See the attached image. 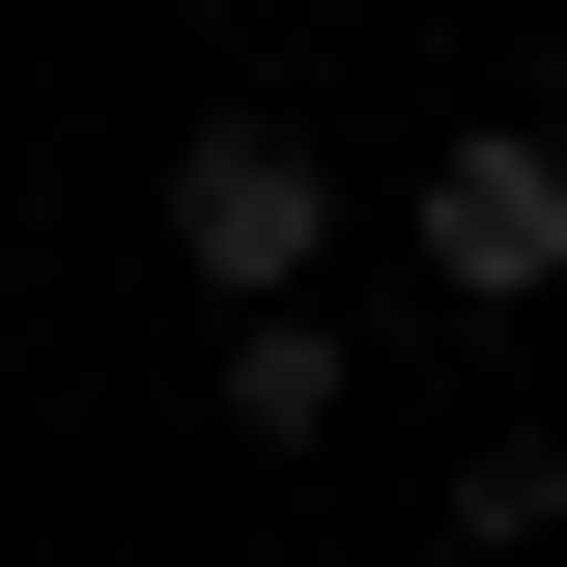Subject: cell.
<instances>
[{
	"instance_id": "cell-1",
	"label": "cell",
	"mask_w": 567,
	"mask_h": 567,
	"mask_svg": "<svg viewBox=\"0 0 567 567\" xmlns=\"http://www.w3.org/2000/svg\"><path fill=\"white\" fill-rule=\"evenodd\" d=\"M142 227H171V256H199L227 312H312V256H341V142H312V114H256V85H227V114L171 142V199H142Z\"/></svg>"
},
{
	"instance_id": "cell-2",
	"label": "cell",
	"mask_w": 567,
	"mask_h": 567,
	"mask_svg": "<svg viewBox=\"0 0 567 567\" xmlns=\"http://www.w3.org/2000/svg\"><path fill=\"white\" fill-rule=\"evenodd\" d=\"M398 256L454 284V312H539V284H567V114H454L425 199H398Z\"/></svg>"
},
{
	"instance_id": "cell-3",
	"label": "cell",
	"mask_w": 567,
	"mask_h": 567,
	"mask_svg": "<svg viewBox=\"0 0 567 567\" xmlns=\"http://www.w3.org/2000/svg\"><path fill=\"white\" fill-rule=\"evenodd\" d=\"M199 398H227V454H312V425L369 398V341H341V312H227V369H199Z\"/></svg>"
},
{
	"instance_id": "cell-4",
	"label": "cell",
	"mask_w": 567,
	"mask_h": 567,
	"mask_svg": "<svg viewBox=\"0 0 567 567\" xmlns=\"http://www.w3.org/2000/svg\"><path fill=\"white\" fill-rule=\"evenodd\" d=\"M425 511H454V539H483V567H539V539H567V454H539V425H483V454H454V483H425Z\"/></svg>"
}]
</instances>
